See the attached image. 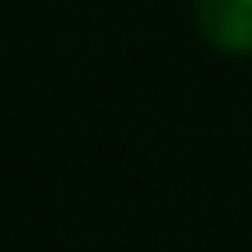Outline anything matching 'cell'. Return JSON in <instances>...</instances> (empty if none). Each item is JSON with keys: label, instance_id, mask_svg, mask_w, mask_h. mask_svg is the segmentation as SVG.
I'll use <instances>...</instances> for the list:
<instances>
[{"label": "cell", "instance_id": "obj_1", "mask_svg": "<svg viewBox=\"0 0 252 252\" xmlns=\"http://www.w3.org/2000/svg\"><path fill=\"white\" fill-rule=\"evenodd\" d=\"M196 24L210 47L229 56L252 52V0H196Z\"/></svg>", "mask_w": 252, "mask_h": 252}]
</instances>
